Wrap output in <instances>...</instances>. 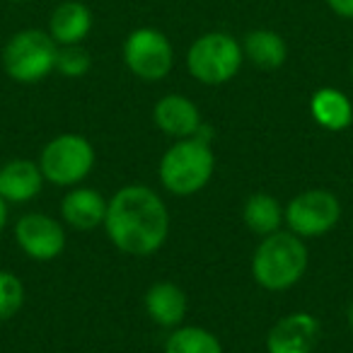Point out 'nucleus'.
I'll return each instance as SVG.
<instances>
[{
	"label": "nucleus",
	"mask_w": 353,
	"mask_h": 353,
	"mask_svg": "<svg viewBox=\"0 0 353 353\" xmlns=\"http://www.w3.org/2000/svg\"><path fill=\"white\" fill-rule=\"evenodd\" d=\"M104 230L117 250L148 256L165 245L170 235V213L150 187L128 184L107 201Z\"/></svg>",
	"instance_id": "1"
},
{
	"label": "nucleus",
	"mask_w": 353,
	"mask_h": 353,
	"mask_svg": "<svg viewBox=\"0 0 353 353\" xmlns=\"http://www.w3.org/2000/svg\"><path fill=\"white\" fill-rule=\"evenodd\" d=\"M307 247L293 232H271L252 256V276L266 290H288L307 271Z\"/></svg>",
	"instance_id": "2"
},
{
	"label": "nucleus",
	"mask_w": 353,
	"mask_h": 353,
	"mask_svg": "<svg viewBox=\"0 0 353 353\" xmlns=\"http://www.w3.org/2000/svg\"><path fill=\"white\" fill-rule=\"evenodd\" d=\"M216 172V155L211 150V143H203L199 138H182L160 160V182L174 196H192L201 192L211 182Z\"/></svg>",
	"instance_id": "3"
},
{
	"label": "nucleus",
	"mask_w": 353,
	"mask_h": 353,
	"mask_svg": "<svg viewBox=\"0 0 353 353\" xmlns=\"http://www.w3.org/2000/svg\"><path fill=\"white\" fill-rule=\"evenodd\" d=\"M59 44L49 32L22 30L8 39L3 49V68L15 83L32 85L49 78L56 70Z\"/></svg>",
	"instance_id": "4"
},
{
	"label": "nucleus",
	"mask_w": 353,
	"mask_h": 353,
	"mask_svg": "<svg viewBox=\"0 0 353 353\" xmlns=\"http://www.w3.org/2000/svg\"><path fill=\"white\" fill-rule=\"evenodd\" d=\"M242 44L225 32L201 34L187 51V68L192 78L203 85H223L232 80L242 68Z\"/></svg>",
	"instance_id": "5"
},
{
	"label": "nucleus",
	"mask_w": 353,
	"mask_h": 353,
	"mask_svg": "<svg viewBox=\"0 0 353 353\" xmlns=\"http://www.w3.org/2000/svg\"><path fill=\"white\" fill-rule=\"evenodd\" d=\"M94 148L85 136L61 133L51 138L39 155V170L56 187H75L92 172Z\"/></svg>",
	"instance_id": "6"
},
{
	"label": "nucleus",
	"mask_w": 353,
	"mask_h": 353,
	"mask_svg": "<svg viewBox=\"0 0 353 353\" xmlns=\"http://www.w3.org/2000/svg\"><path fill=\"white\" fill-rule=\"evenodd\" d=\"M123 61L136 78L155 83L170 75L174 65V49L160 30L138 27L123 41Z\"/></svg>",
	"instance_id": "7"
},
{
	"label": "nucleus",
	"mask_w": 353,
	"mask_h": 353,
	"mask_svg": "<svg viewBox=\"0 0 353 353\" xmlns=\"http://www.w3.org/2000/svg\"><path fill=\"white\" fill-rule=\"evenodd\" d=\"M341 218V203L332 192L310 189L283 208V223L298 237H319L329 232Z\"/></svg>",
	"instance_id": "8"
},
{
	"label": "nucleus",
	"mask_w": 353,
	"mask_h": 353,
	"mask_svg": "<svg viewBox=\"0 0 353 353\" xmlns=\"http://www.w3.org/2000/svg\"><path fill=\"white\" fill-rule=\"evenodd\" d=\"M15 240L27 256L54 261L65 250V232L59 221L44 213H27L15 223Z\"/></svg>",
	"instance_id": "9"
},
{
	"label": "nucleus",
	"mask_w": 353,
	"mask_h": 353,
	"mask_svg": "<svg viewBox=\"0 0 353 353\" xmlns=\"http://www.w3.org/2000/svg\"><path fill=\"white\" fill-rule=\"evenodd\" d=\"M319 339V322L310 312L281 317L266 334L269 353H312Z\"/></svg>",
	"instance_id": "10"
},
{
	"label": "nucleus",
	"mask_w": 353,
	"mask_h": 353,
	"mask_svg": "<svg viewBox=\"0 0 353 353\" xmlns=\"http://www.w3.org/2000/svg\"><path fill=\"white\" fill-rule=\"evenodd\" d=\"M152 121L162 133L172 138H192L201 126V112L199 107L184 94H165L157 99L152 109Z\"/></svg>",
	"instance_id": "11"
},
{
	"label": "nucleus",
	"mask_w": 353,
	"mask_h": 353,
	"mask_svg": "<svg viewBox=\"0 0 353 353\" xmlns=\"http://www.w3.org/2000/svg\"><path fill=\"white\" fill-rule=\"evenodd\" d=\"M92 30V12L80 0H65L49 17V34L59 46L83 44Z\"/></svg>",
	"instance_id": "12"
},
{
	"label": "nucleus",
	"mask_w": 353,
	"mask_h": 353,
	"mask_svg": "<svg viewBox=\"0 0 353 353\" xmlns=\"http://www.w3.org/2000/svg\"><path fill=\"white\" fill-rule=\"evenodd\" d=\"M44 184L39 165L32 160H10L0 167V196L8 203H27L37 199Z\"/></svg>",
	"instance_id": "13"
},
{
	"label": "nucleus",
	"mask_w": 353,
	"mask_h": 353,
	"mask_svg": "<svg viewBox=\"0 0 353 353\" xmlns=\"http://www.w3.org/2000/svg\"><path fill=\"white\" fill-rule=\"evenodd\" d=\"M61 216L75 230H94V228L104 225L107 201L94 189L78 187L65 194V199L61 201Z\"/></svg>",
	"instance_id": "14"
},
{
	"label": "nucleus",
	"mask_w": 353,
	"mask_h": 353,
	"mask_svg": "<svg viewBox=\"0 0 353 353\" xmlns=\"http://www.w3.org/2000/svg\"><path fill=\"white\" fill-rule=\"evenodd\" d=\"M187 293L170 281L152 283L145 293L148 317L160 327H179L182 319L187 317Z\"/></svg>",
	"instance_id": "15"
},
{
	"label": "nucleus",
	"mask_w": 353,
	"mask_h": 353,
	"mask_svg": "<svg viewBox=\"0 0 353 353\" xmlns=\"http://www.w3.org/2000/svg\"><path fill=\"white\" fill-rule=\"evenodd\" d=\"M310 112L312 119L324 128V131H346L353 123V104L341 90L322 88L310 99Z\"/></svg>",
	"instance_id": "16"
},
{
	"label": "nucleus",
	"mask_w": 353,
	"mask_h": 353,
	"mask_svg": "<svg viewBox=\"0 0 353 353\" xmlns=\"http://www.w3.org/2000/svg\"><path fill=\"white\" fill-rule=\"evenodd\" d=\"M242 54L261 70H279L288 59V44L274 30H254L245 37Z\"/></svg>",
	"instance_id": "17"
},
{
	"label": "nucleus",
	"mask_w": 353,
	"mask_h": 353,
	"mask_svg": "<svg viewBox=\"0 0 353 353\" xmlns=\"http://www.w3.org/2000/svg\"><path fill=\"white\" fill-rule=\"evenodd\" d=\"M245 225L256 235H271L283 225V208L271 194H252L242 208Z\"/></svg>",
	"instance_id": "18"
},
{
	"label": "nucleus",
	"mask_w": 353,
	"mask_h": 353,
	"mask_svg": "<svg viewBox=\"0 0 353 353\" xmlns=\"http://www.w3.org/2000/svg\"><path fill=\"white\" fill-rule=\"evenodd\" d=\"M165 353H223V346L216 334L203 327H176L167 336Z\"/></svg>",
	"instance_id": "19"
},
{
	"label": "nucleus",
	"mask_w": 353,
	"mask_h": 353,
	"mask_svg": "<svg viewBox=\"0 0 353 353\" xmlns=\"http://www.w3.org/2000/svg\"><path fill=\"white\" fill-rule=\"evenodd\" d=\"M25 305V285L12 271H0V322L12 319Z\"/></svg>",
	"instance_id": "20"
},
{
	"label": "nucleus",
	"mask_w": 353,
	"mask_h": 353,
	"mask_svg": "<svg viewBox=\"0 0 353 353\" xmlns=\"http://www.w3.org/2000/svg\"><path fill=\"white\" fill-rule=\"evenodd\" d=\"M92 68V56L83 44L73 46H59V56H56V70L65 78H83Z\"/></svg>",
	"instance_id": "21"
},
{
	"label": "nucleus",
	"mask_w": 353,
	"mask_h": 353,
	"mask_svg": "<svg viewBox=\"0 0 353 353\" xmlns=\"http://www.w3.org/2000/svg\"><path fill=\"white\" fill-rule=\"evenodd\" d=\"M327 6L343 20H353V0H327Z\"/></svg>",
	"instance_id": "22"
},
{
	"label": "nucleus",
	"mask_w": 353,
	"mask_h": 353,
	"mask_svg": "<svg viewBox=\"0 0 353 353\" xmlns=\"http://www.w3.org/2000/svg\"><path fill=\"white\" fill-rule=\"evenodd\" d=\"M6 223H8V201L0 196V232L6 230Z\"/></svg>",
	"instance_id": "23"
},
{
	"label": "nucleus",
	"mask_w": 353,
	"mask_h": 353,
	"mask_svg": "<svg viewBox=\"0 0 353 353\" xmlns=\"http://www.w3.org/2000/svg\"><path fill=\"white\" fill-rule=\"evenodd\" d=\"M348 322L353 324V303H351V307H348Z\"/></svg>",
	"instance_id": "24"
},
{
	"label": "nucleus",
	"mask_w": 353,
	"mask_h": 353,
	"mask_svg": "<svg viewBox=\"0 0 353 353\" xmlns=\"http://www.w3.org/2000/svg\"><path fill=\"white\" fill-rule=\"evenodd\" d=\"M10 3H25V0H10Z\"/></svg>",
	"instance_id": "25"
},
{
	"label": "nucleus",
	"mask_w": 353,
	"mask_h": 353,
	"mask_svg": "<svg viewBox=\"0 0 353 353\" xmlns=\"http://www.w3.org/2000/svg\"><path fill=\"white\" fill-rule=\"evenodd\" d=\"M351 75H353V59H351Z\"/></svg>",
	"instance_id": "26"
}]
</instances>
